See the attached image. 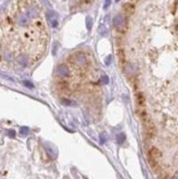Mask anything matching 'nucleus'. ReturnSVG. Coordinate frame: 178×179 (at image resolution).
Listing matches in <instances>:
<instances>
[{
	"mask_svg": "<svg viewBox=\"0 0 178 179\" xmlns=\"http://www.w3.org/2000/svg\"><path fill=\"white\" fill-rule=\"evenodd\" d=\"M47 19H49L50 24L53 27H56L58 25V16L56 14L55 12H53V11L49 12V13H47Z\"/></svg>",
	"mask_w": 178,
	"mask_h": 179,
	"instance_id": "obj_4",
	"label": "nucleus"
},
{
	"mask_svg": "<svg viewBox=\"0 0 178 179\" xmlns=\"http://www.w3.org/2000/svg\"><path fill=\"white\" fill-rule=\"evenodd\" d=\"M116 1H117V2H118V1H119V0H116Z\"/></svg>",
	"mask_w": 178,
	"mask_h": 179,
	"instance_id": "obj_19",
	"label": "nucleus"
},
{
	"mask_svg": "<svg viewBox=\"0 0 178 179\" xmlns=\"http://www.w3.org/2000/svg\"><path fill=\"white\" fill-rule=\"evenodd\" d=\"M135 98H136V102L139 103V106H143V104L145 103L144 95H143L142 92H138L136 96H135Z\"/></svg>",
	"mask_w": 178,
	"mask_h": 179,
	"instance_id": "obj_7",
	"label": "nucleus"
},
{
	"mask_svg": "<svg viewBox=\"0 0 178 179\" xmlns=\"http://www.w3.org/2000/svg\"><path fill=\"white\" fill-rule=\"evenodd\" d=\"M123 12L125 13V16H132L134 13V11H135V7L132 2H125L124 5H123Z\"/></svg>",
	"mask_w": 178,
	"mask_h": 179,
	"instance_id": "obj_3",
	"label": "nucleus"
},
{
	"mask_svg": "<svg viewBox=\"0 0 178 179\" xmlns=\"http://www.w3.org/2000/svg\"><path fill=\"white\" fill-rule=\"evenodd\" d=\"M62 103L65 104V106H75V104H76L75 101L69 100V99H62Z\"/></svg>",
	"mask_w": 178,
	"mask_h": 179,
	"instance_id": "obj_9",
	"label": "nucleus"
},
{
	"mask_svg": "<svg viewBox=\"0 0 178 179\" xmlns=\"http://www.w3.org/2000/svg\"><path fill=\"white\" fill-rule=\"evenodd\" d=\"M100 137H101V143H105V142H106V137H105V134H103V135L101 134Z\"/></svg>",
	"mask_w": 178,
	"mask_h": 179,
	"instance_id": "obj_16",
	"label": "nucleus"
},
{
	"mask_svg": "<svg viewBox=\"0 0 178 179\" xmlns=\"http://www.w3.org/2000/svg\"><path fill=\"white\" fill-rule=\"evenodd\" d=\"M118 60H119L120 65L123 66L124 62H125V55H124V51H123V49H118Z\"/></svg>",
	"mask_w": 178,
	"mask_h": 179,
	"instance_id": "obj_6",
	"label": "nucleus"
},
{
	"mask_svg": "<svg viewBox=\"0 0 178 179\" xmlns=\"http://www.w3.org/2000/svg\"><path fill=\"white\" fill-rule=\"evenodd\" d=\"M132 1H134V2H138V1H140V0H132Z\"/></svg>",
	"mask_w": 178,
	"mask_h": 179,
	"instance_id": "obj_18",
	"label": "nucleus"
},
{
	"mask_svg": "<svg viewBox=\"0 0 178 179\" xmlns=\"http://www.w3.org/2000/svg\"><path fill=\"white\" fill-rule=\"evenodd\" d=\"M124 141H125V134H124V133H120V134H118V136H117L118 143H119V144H122Z\"/></svg>",
	"mask_w": 178,
	"mask_h": 179,
	"instance_id": "obj_8",
	"label": "nucleus"
},
{
	"mask_svg": "<svg viewBox=\"0 0 178 179\" xmlns=\"http://www.w3.org/2000/svg\"><path fill=\"white\" fill-rule=\"evenodd\" d=\"M57 75L60 77H66L68 75V68H67L66 65L62 64L57 67Z\"/></svg>",
	"mask_w": 178,
	"mask_h": 179,
	"instance_id": "obj_5",
	"label": "nucleus"
},
{
	"mask_svg": "<svg viewBox=\"0 0 178 179\" xmlns=\"http://www.w3.org/2000/svg\"><path fill=\"white\" fill-rule=\"evenodd\" d=\"M7 134H8L9 137H14V136H16V132H14L13 130H10V131L7 132Z\"/></svg>",
	"mask_w": 178,
	"mask_h": 179,
	"instance_id": "obj_11",
	"label": "nucleus"
},
{
	"mask_svg": "<svg viewBox=\"0 0 178 179\" xmlns=\"http://www.w3.org/2000/svg\"><path fill=\"white\" fill-rule=\"evenodd\" d=\"M172 179H178V175H176V176H174Z\"/></svg>",
	"mask_w": 178,
	"mask_h": 179,
	"instance_id": "obj_17",
	"label": "nucleus"
},
{
	"mask_svg": "<svg viewBox=\"0 0 178 179\" xmlns=\"http://www.w3.org/2000/svg\"><path fill=\"white\" fill-rule=\"evenodd\" d=\"M87 27H88V29H90V27H91V19H90V18H87Z\"/></svg>",
	"mask_w": 178,
	"mask_h": 179,
	"instance_id": "obj_14",
	"label": "nucleus"
},
{
	"mask_svg": "<svg viewBox=\"0 0 178 179\" xmlns=\"http://www.w3.org/2000/svg\"><path fill=\"white\" fill-rule=\"evenodd\" d=\"M110 3H111V0H106V3H105V8H108Z\"/></svg>",
	"mask_w": 178,
	"mask_h": 179,
	"instance_id": "obj_15",
	"label": "nucleus"
},
{
	"mask_svg": "<svg viewBox=\"0 0 178 179\" xmlns=\"http://www.w3.org/2000/svg\"><path fill=\"white\" fill-rule=\"evenodd\" d=\"M23 85H24V86H25V87H28V88H33V85H32V84H31V82H25V80H24V82H23Z\"/></svg>",
	"mask_w": 178,
	"mask_h": 179,
	"instance_id": "obj_12",
	"label": "nucleus"
},
{
	"mask_svg": "<svg viewBox=\"0 0 178 179\" xmlns=\"http://www.w3.org/2000/svg\"><path fill=\"white\" fill-rule=\"evenodd\" d=\"M74 57L75 58H71V60L79 66H84L86 64V62H87V58H86V56H85L84 53H77V54L74 55Z\"/></svg>",
	"mask_w": 178,
	"mask_h": 179,
	"instance_id": "obj_2",
	"label": "nucleus"
},
{
	"mask_svg": "<svg viewBox=\"0 0 178 179\" xmlns=\"http://www.w3.org/2000/svg\"><path fill=\"white\" fill-rule=\"evenodd\" d=\"M91 1H92V0H80V2L84 3V5H90Z\"/></svg>",
	"mask_w": 178,
	"mask_h": 179,
	"instance_id": "obj_13",
	"label": "nucleus"
},
{
	"mask_svg": "<svg viewBox=\"0 0 178 179\" xmlns=\"http://www.w3.org/2000/svg\"><path fill=\"white\" fill-rule=\"evenodd\" d=\"M113 25L119 32L124 33L128 29V22H127V16L123 14H118L113 19Z\"/></svg>",
	"mask_w": 178,
	"mask_h": 179,
	"instance_id": "obj_1",
	"label": "nucleus"
},
{
	"mask_svg": "<svg viewBox=\"0 0 178 179\" xmlns=\"http://www.w3.org/2000/svg\"><path fill=\"white\" fill-rule=\"evenodd\" d=\"M28 133H29L28 128H25V126H24V128H21V134H22V135H27Z\"/></svg>",
	"mask_w": 178,
	"mask_h": 179,
	"instance_id": "obj_10",
	"label": "nucleus"
}]
</instances>
